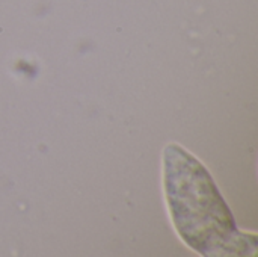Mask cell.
I'll return each mask as SVG.
<instances>
[{
  "label": "cell",
  "instance_id": "6da1fadb",
  "mask_svg": "<svg viewBox=\"0 0 258 257\" xmlns=\"http://www.w3.org/2000/svg\"><path fill=\"white\" fill-rule=\"evenodd\" d=\"M165 197L180 238L203 256L255 254V236L240 233L206 167L180 145L163 151Z\"/></svg>",
  "mask_w": 258,
  "mask_h": 257
}]
</instances>
